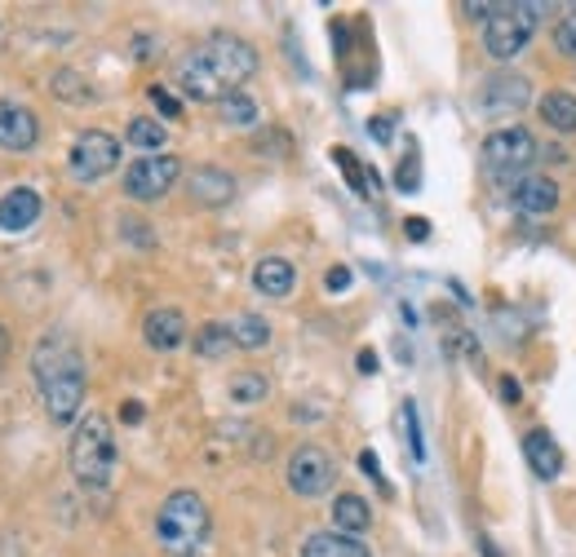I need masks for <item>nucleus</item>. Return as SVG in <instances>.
I'll use <instances>...</instances> for the list:
<instances>
[{
    "label": "nucleus",
    "mask_w": 576,
    "mask_h": 557,
    "mask_svg": "<svg viewBox=\"0 0 576 557\" xmlns=\"http://www.w3.org/2000/svg\"><path fill=\"white\" fill-rule=\"evenodd\" d=\"M258 72V49L240 36H213L177 62V89L191 102H222Z\"/></svg>",
    "instance_id": "obj_1"
},
{
    "label": "nucleus",
    "mask_w": 576,
    "mask_h": 557,
    "mask_svg": "<svg viewBox=\"0 0 576 557\" xmlns=\"http://www.w3.org/2000/svg\"><path fill=\"white\" fill-rule=\"evenodd\" d=\"M32 376L40 385V398H45V411L53 425H72L81 407H85V355L81 345L68 336V332H49L36 341L32 350Z\"/></svg>",
    "instance_id": "obj_2"
},
{
    "label": "nucleus",
    "mask_w": 576,
    "mask_h": 557,
    "mask_svg": "<svg viewBox=\"0 0 576 557\" xmlns=\"http://www.w3.org/2000/svg\"><path fill=\"white\" fill-rule=\"evenodd\" d=\"M209 527L213 518L200 492H173L156 513V540L169 557H200V548L209 544Z\"/></svg>",
    "instance_id": "obj_3"
},
{
    "label": "nucleus",
    "mask_w": 576,
    "mask_h": 557,
    "mask_svg": "<svg viewBox=\"0 0 576 557\" xmlns=\"http://www.w3.org/2000/svg\"><path fill=\"white\" fill-rule=\"evenodd\" d=\"M72 473L85 492H107L111 478H115V434L107 416H85L72 434Z\"/></svg>",
    "instance_id": "obj_4"
},
{
    "label": "nucleus",
    "mask_w": 576,
    "mask_h": 557,
    "mask_svg": "<svg viewBox=\"0 0 576 557\" xmlns=\"http://www.w3.org/2000/svg\"><path fill=\"white\" fill-rule=\"evenodd\" d=\"M532 32H537V5H492L488 23H483V49L497 62H505V58L524 53Z\"/></svg>",
    "instance_id": "obj_5"
},
{
    "label": "nucleus",
    "mask_w": 576,
    "mask_h": 557,
    "mask_svg": "<svg viewBox=\"0 0 576 557\" xmlns=\"http://www.w3.org/2000/svg\"><path fill=\"white\" fill-rule=\"evenodd\" d=\"M479 160H483V169L492 173V177H519L524 182V173L532 169V160H537V137L528 133V128H497L488 143H483V151H479Z\"/></svg>",
    "instance_id": "obj_6"
},
{
    "label": "nucleus",
    "mask_w": 576,
    "mask_h": 557,
    "mask_svg": "<svg viewBox=\"0 0 576 557\" xmlns=\"http://www.w3.org/2000/svg\"><path fill=\"white\" fill-rule=\"evenodd\" d=\"M177 177H182V160L177 156H143V160L130 164V173H124V195L138 199V203H151L164 190H173Z\"/></svg>",
    "instance_id": "obj_7"
},
{
    "label": "nucleus",
    "mask_w": 576,
    "mask_h": 557,
    "mask_svg": "<svg viewBox=\"0 0 576 557\" xmlns=\"http://www.w3.org/2000/svg\"><path fill=\"white\" fill-rule=\"evenodd\" d=\"M333 478H338V465H333V456L324 447H310L306 443V447H297L289 456V486H293L297 496H306V500L333 492Z\"/></svg>",
    "instance_id": "obj_8"
},
{
    "label": "nucleus",
    "mask_w": 576,
    "mask_h": 557,
    "mask_svg": "<svg viewBox=\"0 0 576 557\" xmlns=\"http://www.w3.org/2000/svg\"><path fill=\"white\" fill-rule=\"evenodd\" d=\"M68 164H72V177L76 182H98V177H107L120 164V143H115L111 133H102V128H85L76 137Z\"/></svg>",
    "instance_id": "obj_9"
},
{
    "label": "nucleus",
    "mask_w": 576,
    "mask_h": 557,
    "mask_svg": "<svg viewBox=\"0 0 576 557\" xmlns=\"http://www.w3.org/2000/svg\"><path fill=\"white\" fill-rule=\"evenodd\" d=\"M40 137V124L36 115L23 107V102H0V151H32Z\"/></svg>",
    "instance_id": "obj_10"
},
{
    "label": "nucleus",
    "mask_w": 576,
    "mask_h": 557,
    "mask_svg": "<svg viewBox=\"0 0 576 557\" xmlns=\"http://www.w3.org/2000/svg\"><path fill=\"white\" fill-rule=\"evenodd\" d=\"M528 98H532V89L524 76H492L483 85V111H492V115H515L528 107Z\"/></svg>",
    "instance_id": "obj_11"
},
{
    "label": "nucleus",
    "mask_w": 576,
    "mask_h": 557,
    "mask_svg": "<svg viewBox=\"0 0 576 557\" xmlns=\"http://www.w3.org/2000/svg\"><path fill=\"white\" fill-rule=\"evenodd\" d=\"M186 186H191V199L205 203V208H222V203L235 199V177H231L226 169H213V164L196 169Z\"/></svg>",
    "instance_id": "obj_12"
},
{
    "label": "nucleus",
    "mask_w": 576,
    "mask_h": 557,
    "mask_svg": "<svg viewBox=\"0 0 576 557\" xmlns=\"http://www.w3.org/2000/svg\"><path fill=\"white\" fill-rule=\"evenodd\" d=\"M36 218H40V195L32 186H14L5 199H0V231L19 235V231L36 226Z\"/></svg>",
    "instance_id": "obj_13"
},
{
    "label": "nucleus",
    "mask_w": 576,
    "mask_h": 557,
    "mask_svg": "<svg viewBox=\"0 0 576 557\" xmlns=\"http://www.w3.org/2000/svg\"><path fill=\"white\" fill-rule=\"evenodd\" d=\"M143 336H147V345L151 350H177V345L186 341V319H182V310H151L147 319H143Z\"/></svg>",
    "instance_id": "obj_14"
},
{
    "label": "nucleus",
    "mask_w": 576,
    "mask_h": 557,
    "mask_svg": "<svg viewBox=\"0 0 576 557\" xmlns=\"http://www.w3.org/2000/svg\"><path fill=\"white\" fill-rule=\"evenodd\" d=\"M302 557H372V553H368V544H364L359 535H346V531H315V535H306Z\"/></svg>",
    "instance_id": "obj_15"
},
{
    "label": "nucleus",
    "mask_w": 576,
    "mask_h": 557,
    "mask_svg": "<svg viewBox=\"0 0 576 557\" xmlns=\"http://www.w3.org/2000/svg\"><path fill=\"white\" fill-rule=\"evenodd\" d=\"M293 261H284V257H262L258 265H253V288H258L262 297H289L293 293Z\"/></svg>",
    "instance_id": "obj_16"
},
{
    "label": "nucleus",
    "mask_w": 576,
    "mask_h": 557,
    "mask_svg": "<svg viewBox=\"0 0 576 557\" xmlns=\"http://www.w3.org/2000/svg\"><path fill=\"white\" fill-rule=\"evenodd\" d=\"M524 456H528L532 473H537V478H546V482H554V478H559V469H563L559 443H554L546 430H532V434L524 438Z\"/></svg>",
    "instance_id": "obj_17"
},
{
    "label": "nucleus",
    "mask_w": 576,
    "mask_h": 557,
    "mask_svg": "<svg viewBox=\"0 0 576 557\" xmlns=\"http://www.w3.org/2000/svg\"><path fill=\"white\" fill-rule=\"evenodd\" d=\"M515 203L524 208V213H532V218L554 213V208H559V186L546 182V177H524V182L515 186Z\"/></svg>",
    "instance_id": "obj_18"
},
{
    "label": "nucleus",
    "mask_w": 576,
    "mask_h": 557,
    "mask_svg": "<svg viewBox=\"0 0 576 557\" xmlns=\"http://www.w3.org/2000/svg\"><path fill=\"white\" fill-rule=\"evenodd\" d=\"M368 527H372V509H368V500L355 496V492H342V496L333 500V531L359 535V531H368Z\"/></svg>",
    "instance_id": "obj_19"
},
{
    "label": "nucleus",
    "mask_w": 576,
    "mask_h": 557,
    "mask_svg": "<svg viewBox=\"0 0 576 557\" xmlns=\"http://www.w3.org/2000/svg\"><path fill=\"white\" fill-rule=\"evenodd\" d=\"M333 160H338V169L346 173V182H351V190H355V195L372 199V195L381 190V177H377L372 169H364V164L355 160V151H346V147H333Z\"/></svg>",
    "instance_id": "obj_20"
},
{
    "label": "nucleus",
    "mask_w": 576,
    "mask_h": 557,
    "mask_svg": "<svg viewBox=\"0 0 576 557\" xmlns=\"http://www.w3.org/2000/svg\"><path fill=\"white\" fill-rule=\"evenodd\" d=\"M541 120L554 133H576V98L572 94H550L541 98Z\"/></svg>",
    "instance_id": "obj_21"
},
{
    "label": "nucleus",
    "mask_w": 576,
    "mask_h": 557,
    "mask_svg": "<svg viewBox=\"0 0 576 557\" xmlns=\"http://www.w3.org/2000/svg\"><path fill=\"white\" fill-rule=\"evenodd\" d=\"M231 336H235L240 350H262V345H271V323L258 314H240L231 323Z\"/></svg>",
    "instance_id": "obj_22"
},
{
    "label": "nucleus",
    "mask_w": 576,
    "mask_h": 557,
    "mask_svg": "<svg viewBox=\"0 0 576 557\" xmlns=\"http://www.w3.org/2000/svg\"><path fill=\"white\" fill-rule=\"evenodd\" d=\"M231 345H235L231 323H205V327L196 332V355H200V359H226Z\"/></svg>",
    "instance_id": "obj_23"
},
{
    "label": "nucleus",
    "mask_w": 576,
    "mask_h": 557,
    "mask_svg": "<svg viewBox=\"0 0 576 557\" xmlns=\"http://www.w3.org/2000/svg\"><path fill=\"white\" fill-rule=\"evenodd\" d=\"M267 394H271V381L262 372H240V376H231V403H240V407L262 403Z\"/></svg>",
    "instance_id": "obj_24"
},
{
    "label": "nucleus",
    "mask_w": 576,
    "mask_h": 557,
    "mask_svg": "<svg viewBox=\"0 0 576 557\" xmlns=\"http://www.w3.org/2000/svg\"><path fill=\"white\" fill-rule=\"evenodd\" d=\"M218 111H222V120L235 124V128H253V124H258V102H253L248 94H226V98L218 102Z\"/></svg>",
    "instance_id": "obj_25"
},
{
    "label": "nucleus",
    "mask_w": 576,
    "mask_h": 557,
    "mask_svg": "<svg viewBox=\"0 0 576 557\" xmlns=\"http://www.w3.org/2000/svg\"><path fill=\"white\" fill-rule=\"evenodd\" d=\"M130 143L138 147V151H160L164 147V124L160 120H130Z\"/></svg>",
    "instance_id": "obj_26"
},
{
    "label": "nucleus",
    "mask_w": 576,
    "mask_h": 557,
    "mask_svg": "<svg viewBox=\"0 0 576 557\" xmlns=\"http://www.w3.org/2000/svg\"><path fill=\"white\" fill-rule=\"evenodd\" d=\"M49 89H53L62 102H94V89H89V85H85L76 72H58Z\"/></svg>",
    "instance_id": "obj_27"
},
{
    "label": "nucleus",
    "mask_w": 576,
    "mask_h": 557,
    "mask_svg": "<svg viewBox=\"0 0 576 557\" xmlns=\"http://www.w3.org/2000/svg\"><path fill=\"white\" fill-rule=\"evenodd\" d=\"M554 49L567 53V58H576V10H572L567 18H559V27H554Z\"/></svg>",
    "instance_id": "obj_28"
},
{
    "label": "nucleus",
    "mask_w": 576,
    "mask_h": 557,
    "mask_svg": "<svg viewBox=\"0 0 576 557\" xmlns=\"http://www.w3.org/2000/svg\"><path fill=\"white\" fill-rule=\"evenodd\" d=\"M400 421L408 425V447H413V456H421L426 447H421V430H417V407H413V403H404V411H400Z\"/></svg>",
    "instance_id": "obj_29"
},
{
    "label": "nucleus",
    "mask_w": 576,
    "mask_h": 557,
    "mask_svg": "<svg viewBox=\"0 0 576 557\" xmlns=\"http://www.w3.org/2000/svg\"><path fill=\"white\" fill-rule=\"evenodd\" d=\"M417 182H421V164H417V156L408 151V160L400 164V190H417Z\"/></svg>",
    "instance_id": "obj_30"
},
{
    "label": "nucleus",
    "mask_w": 576,
    "mask_h": 557,
    "mask_svg": "<svg viewBox=\"0 0 576 557\" xmlns=\"http://www.w3.org/2000/svg\"><path fill=\"white\" fill-rule=\"evenodd\" d=\"M151 102H156V107H160V111H164L169 120H177V115H182V102H177V98H173L169 89H160V85L151 89Z\"/></svg>",
    "instance_id": "obj_31"
},
{
    "label": "nucleus",
    "mask_w": 576,
    "mask_h": 557,
    "mask_svg": "<svg viewBox=\"0 0 576 557\" xmlns=\"http://www.w3.org/2000/svg\"><path fill=\"white\" fill-rule=\"evenodd\" d=\"M324 288H329V293H346V288H351V270H346V265H333V270L324 274Z\"/></svg>",
    "instance_id": "obj_32"
},
{
    "label": "nucleus",
    "mask_w": 576,
    "mask_h": 557,
    "mask_svg": "<svg viewBox=\"0 0 576 557\" xmlns=\"http://www.w3.org/2000/svg\"><path fill=\"white\" fill-rule=\"evenodd\" d=\"M395 115H372V124H368V133L377 137V143H391V133H395V124H391Z\"/></svg>",
    "instance_id": "obj_33"
},
{
    "label": "nucleus",
    "mask_w": 576,
    "mask_h": 557,
    "mask_svg": "<svg viewBox=\"0 0 576 557\" xmlns=\"http://www.w3.org/2000/svg\"><path fill=\"white\" fill-rule=\"evenodd\" d=\"M359 469H364V473L381 486V492H387V478H381V465H377V456H372V451H359Z\"/></svg>",
    "instance_id": "obj_34"
},
{
    "label": "nucleus",
    "mask_w": 576,
    "mask_h": 557,
    "mask_svg": "<svg viewBox=\"0 0 576 557\" xmlns=\"http://www.w3.org/2000/svg\"><path fill=\"white\" fill-rule=\"evenodd\" d=\"M404 235H408V239H417V244H421V239H426V235H430V222H426V218H408V222H404Z\"/></svg>",
    "instance_id": "obj_35"
},
{
    "label": "nucleus",
    "mask_w": 576,
    "mask_h": 557,
    "mask_svg": "<svg viewBox=\"0 0 576 557\" xmlns=\"http://www.w3.org/2000/svg\"><path fill=\"white\" fill-rule=\"evenodd\" d=\"M120 421H124V425H138V421H143V403H138V398L124 403V407H120Z\"/></svg>",
    "instance_id": "obj_36"
},
{
    "label": "nucleus",
    "mask_w": 576,
    "mask_h": 557,
    "mask_svg": "<svg viewBox=\"0 0 576 557\" xmlns=\"http://www.w3.org/2000/svg\"><path fill=\"white\" fill-rule=\"evenodd\" d=\"M519 394H524V389H519L515 376H505V381H501V398H505V403H519Z\"/></svg>",
    "instance_id": "obj_37"
},
{
    "label": "nucleus",
    "mask_w": 576,
    "mask_h": 557,
    "mask_svg": "<svg viewBox=\"0 0 576 557\" xmlns=\"http://www.w3.org/2000/svg\"><path fill=\"white\" fill-rule=\"evenodd\" d=\"M359 372H364V376L377 372V355H372V350H359Z\"/></svg>",
    "instance_id": "obj_38"
},
{
    "label": "nucleus",
    "mask_w": 576,
    "mask_h": 557,
    "mask_svg": "<svg viewBox=\"0 0 576 557\" xmlns=\"http://www.w3.org/2000/svg\"><path fill=\"white\" fill-rule=\"evenodd\" d=\"M470 18H483V14H492V5H462Z\"/></svg>",
    "instance_id": "obj_39"
},
{
    "label": "nucleus",
    "mask_w": 576,
    "mask_h": 557,
    "mask_svg": "<svg viewBox=\"0 0 576 557\" xmlns=\"http://www.w3.org/2000/svg\"><path fill=\"white\" fill-rule=\"evenodd\" d=\"M5 355H10V332L0 327V363H5Z\"/></svg>",
    "instance_id": "obj_40"
}]
</instances>
